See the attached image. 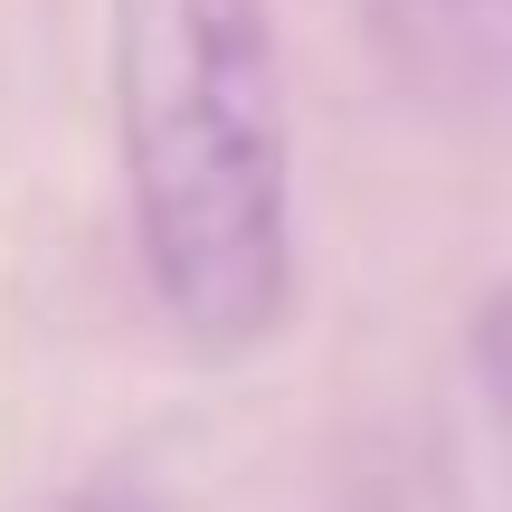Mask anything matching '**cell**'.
I'll use <instances>...</instances> for the list:
<instances>
[{
	"mask_svg": "<svg viewBox=\"0 0 512 512\" xmlns=\"http://www.w3.org/2000/svg\"><path fill=\"white\" fill-rule=\"evenodd\" d=\"M484 351H494V380H503V399H512V313L494 323V342H484Z\"/></svg>",
	"mask_w": 512,
	"mask_h": 512,
	"instance_id": "7a4b0ae2",
	"label": "cell"
},
{
	"mask_svg": "<svg viewBox=\"0 0 512 512\" xmlns=\"http://www.w3.org/2000/svg\"><path fill=\"white\" fill-rule=\"evenodd\" d=\"M114 133L162 313L200 351L266 342L294 285L266 0H114Z\"/></svg>",
	"mask_w": 512,
	"mask_h": 512,
	"instance_id": "6da1fadb",
	"label": "cell"
}]
</instances>
